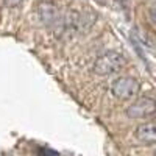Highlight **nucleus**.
<instances>
[{
    "label": "nucleus",
    "instance_id": "8",
    "mask_svg": "<svg viewBox=\"0 0 156 156\" xmlns=\"http://www.w3.org/2000/svg\"><path fill=\"white\" fill-rule=\"evenodd\" d=\"M150 17H151V23H154V8H150Z\"/></svg>",
    "mask_w": 156,
    "mask_h": 156
},
{
    "label": "nucleus",
    "instance_id": "5",
    "mask_svg": "<svg viewBox=\"0 0 156 156\" xmlns=\"http://www.w3.org/2000/svg\"><path fill=\"white\" fill-rule=\"evenodd\" d=\"M37 17L45 27H58L61 22V11L51 2H42L37 6Z\"/></svg>",
    "mask_w": 156,
    "mask_h": 156
},
{
    "label": "nucleus",
    "instance_id": "4",
    "mask_svg": "<svg viewBox=\"0 0 156 156\" xmlns=\"http://www.w3.org/2000/svg\"><path fill=\"white\" fill-rule=\"evenodd\" d=\"M156 111V103L151 97H140L134 100L131 105L125 109L128 119H148L153 117Z\"/></svg>",
    "mask_w": 156,
    "mask_h": 156
},
{
    "label": "nucleus",
    "instance_id": "3",
    "mask_svg": "<svg viewBox=\"0 0 156 156\" xmlns=\"http://www.w3.org/2000/svg\"><path fill=\"white\" fill-rule=\"evenodd\" d=\"M139 90H140V83L134 76H129V75L117 76L111 83L112 95L115 98H120V100H129V98L136 97L139 94Z\"/></svg>",
    "mask_w": 156,
    "mask_h": 156
},
{
    "label": "nucleus",
    "instance_id": "6",
    "mask_svg": "<svg viewBox=\"0 0 156 156\" xmlns=\"http://www.w3.org/2000/svg\"><path fill=\"white\" fill-rule=\"evenodd\" d=\"M134 136L139 142H142V144H154L156 140V125L154 122H147V123H140L136 131H134Z\"/></svg>",
    "mask_w": 156,
    "mask_h": 156
},
{
    "label": "nucleus",
    "instance_id": "2",
    "mask_svg": "<svg viewBox=\"0 0 156 156\" xmlns=\"http://www.w3.org/2000/svg\"><path fill=\"white\" fill-rule=\"evenodd\" d=\"M125 66V56L117 50H106L98 55L92 64V72L98 76H108Z\"/></svg>",
    "mask_w": 156,
    "mask_h": 156
},
{
    "label": "nucleus",
    "instance_id": "1",
    "mask_svg": "<svg viewBox=\"0 0 156 156\" xmlns=\"http://www.w3.org/2000/svg\"><path fill=\"white\" fill-rule=\"evenodd\" d=\"M95 22V14H92L90 11L86 12H80L76 9H67L66 12H61V22H59V27L61 30L69 34H84L87 33L92 25Z\"/></svg>",
    "mask_w": 156,
    "mask_h": 156
},
{
    "label": "nucleus",
    "instance_id": "7",
    "mask_svg": "<svg viewBox=\"0 0 156 156\" xmlns=\"http://www.w3.org/2000/svg\"><path fill=\"white\" fill-rule=\"evenodd\" d=\"M23 0H3V6L6 8H16L19 5H22Z\"/></svg>",
    "mask_w": 156,
    "mask_h": 156
}]
</instances>
